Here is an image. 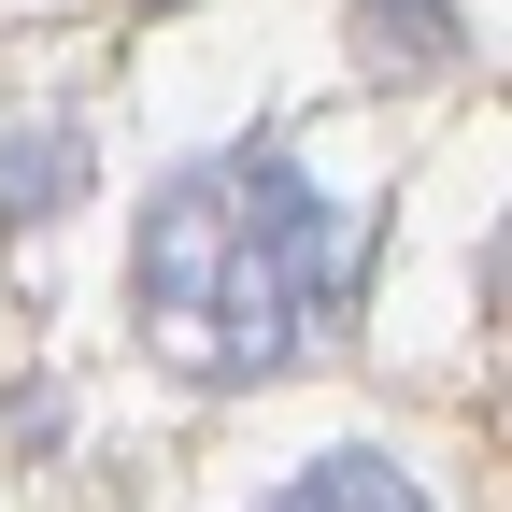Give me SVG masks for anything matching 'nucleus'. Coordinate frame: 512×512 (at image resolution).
Returning a JSON list of instances; mask_svg holds the SVG:
<instances>
[{
  "label": "nucleus",
  "mask_w": 512,
  "mask_h": 512,
  "mask_svg": "<svg viewBox=\"0 0 512 512\" xmlns=\"http://www.w3.org/2000/svg\"><path fill=\"white\" fill-rule=\"evenodd\" d=\"M72 185H86V157H72V143H15V157H0V214H57Z\"/></svg>",
  "instance_id": "obj_4"
},
{
  "label": "nucleus",
  "mask_w": 512,
  "mask_h": 512,
  "mask_svg": "<svg viewBox=\"0 0 512 512\" xmlns=\"http://www.w3.org/2000/svg\"><path fill=\"white\" fill-rule=\"evenodd\" d=\"M356 271H370V228L328 185L285 143H228V157L157 185L128 299H143V342L185 384H256L356 299Z\"/></svg>",
  "instance_id": "obj_1"
},
{
  "label": "nucleus",
  "mask_w": 512,
  "mask_h": 512,
  "mask_svg": "<svg viewBox=\"0 0 512 512\" xmlns=\"http://www.w3.org/2000/svg\"><path fill=\"white\" fill-rule=\"evenodd\" d=\"M271 512H427V498H413V470H384V456H313Z\"/></svg>",
  "instance_id": "obj_2"
},
{
  "label": "nucleus",
  "mask_w": 512,
  "mask_h": 512,
  "mask_svg": "<svg viewBox=\"0 0 512 512\" xmlns=\"http://www.w3.org/2000/svg\"><path fill=\"white\" fill-rule=\"evenodd\" d=\"M143 15H171V0H143Z\"/></svg>",
  "instance_id": "obj_5"
},
{
  "label": "nucleus",
  "mask_w": 512,
  "mask_h": 512,
  "mask_svg": "<svg viewBox=\"0 0 512 512\" xmlns=\"http://www.w3.org/2000/svg\"><path fill=\"white\" fill-rule=\"evenodd\" d=\"M356 57H370V72H441V57H456V15H441V0H370Z\"/></svg>",
  "instance_id": "obj_3"
}]
</instances>
